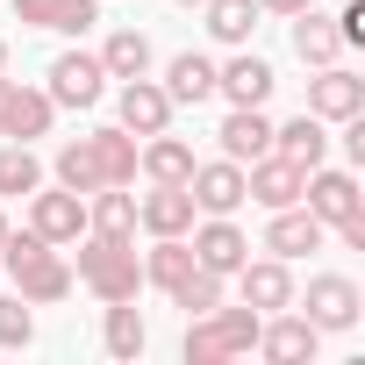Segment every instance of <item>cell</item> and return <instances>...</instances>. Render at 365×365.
Instances as JSON below:
<instances>
[{
    "mask_svg": "<svg viewBox=\"0 0 365 365\" xmlns=\"http://www.w3.org/2000/svg\"><path fill=\"white\" fill-rule=\"evenodd\" d=\"M187 244H194V258H201L208 272H222V279H230V272L251 258V237H244L230 215H208V222H194V230H187Z\"/></svg>",
    "mask_w": 365,
    "mask_h": 365,
    "instance_id": "obj_13",
    "label": "cell"
},
{
    "mask_svg": "<svg viewBox=\"0 0 365 365\" xmlns=\"http://www.w3.org/2000/svg\"><path fill=\"white\" fill-rule=\"evenodd\" d=\"M272 150H279V158H294V165H308V172H315V165H322V158H329V129H322V115H308V108H301V115H294V122H279V129H272Z\"/></svg>",
    "mask_w": 365,
    "mask_h": 365,
    "instance_id": "obj_24",
    "label": "cell"
},
{
    "mask_svg": "<svg viewBox=\"0 0 365 365\" xmlns=\"http://www.w3.org/2000/svg\"><path fill=\"white\" fill-rule=\"evenodd\" d=\"M301 8H315V0H258V15H301Z\"/></svg>",
    "mask_w": 365,
    "mask_h": 365,
    "instance_id": "obj_34",
    "label": "cell"
},
{
    "mask_svg": "<svg viewBox=\"0 0 365 365\" xmlns=\"http://www.w3.org/2000/svg\"><path fill=\"white\" fill-rule=\"evenodd\" d=\"M187 194H194L201 215H237V208H244V165H237V158H208V165H194Z\"/></svg>",
    "mask_w": 365,
    "mask_h": 365,
    "instance_id": "obj_10",
    "label": "cell"
},
{
    "mask_svg": "<svg viewBox=\"0 0 365 365\" xmlns=\"http://www.w3.org/2000/svg\"><path fill=\"white\" fill-rule=\"evenodd\" d=\"M115 108H122V129H129V136H158V129L172 122V93H165L150 72H143V79H122Z\"/></svg>",
    "mask_w": 365,
    "mask_h": 365,
    "instance_id": "obj_15",
    "label": "cell"
},
{
    "mask_svg": "<svg viewBox=\"0 0 365 365\" xmlns=\"http://www.w3.org/2000/svg\"><path fill=\"white\" fill-rule=\"evenodd\" d=\"M22 29H58V36H86L101 22V0H15Z\"/></svg>",
    "mask_w": 365,
    "mask_h": 365,
    "instance_id": "obj_19",
    "label": "cell"
},
{
    "mask_svg": "<svg viewBox=\"0 0 365 365\" xmlns=\"http://www.w3.org/2000/svg\"><path fill=\"white\" fill-rule=\"evenodd\" d=\"M58 108H101L108 93V72H101V51H58L51 58V86H43Z\"/></svg>",
    "mask_w": 365,
    "mask_h": 365,
    "instance_id": "obj_5",
    "label": "cell"
},
{
    "mask_svg": "<svg viewBox=\"0 0 365 365\" xmlns=\"http://www.w3.org/2000/svg\"><path fill=\"white\" fill-rule=\"evenodd\" d=\"M201 15H208V36L215 43H251V29H258V0H201Z\"/></svg>",
    "mask_w": 365,
    "mask_h": 365,
    "instance_id": "obj_30",
    "label": "cell"
},
{
    "mask_svg": "<svg viewBox=\"0 0 365 365\" xmlns=\"http://www.w3.org/2000/svg\"><path fill=\"white\" fill-rule=\"evenodd\" d=\"M101 344H108V358H143L150 329H143L136 301H108V322H101Z\"/></svg>",
    "mask_w": 365,
    "mask_h": 365,
    "instance_id": "obj_29",
    "label": "cell"
},
{
    "mask_svg": "<svg viewBox=\"0 0 365 365\" xmlns=\"http://www.w3.org/2000/svg\"><path fill=\"white\" fill-rule=\"evenodd\" d=\"M51 122H58V101L8 79V101H0V136H8V143H36V136H51Z\"/></svg>",
    "mask_w": 365,
    "mask_h": 365,
    "instance_id": "obj_11",
    "label": "cell"
},
{
    "mask_svg": "<svg viewBox=\"0 0 365 365\" xmlns=\"http://www.w3.org/2000/svg\"><path fill=\"white\" fill-rule=\"evenodd\" d=\"M0 244H8V215H0Z\"/></svg>",
    "mask_w": 365,
    "mask_h": 365,
    "instance_id": "obj_36",
    "label": "cell"
},
{
    "mask_svg": "<svg viewBox=\"0 0 365 365\" xmlns=\"http://www.w3.org/2000/svg\"><path fill=\"white\" fill-rule=\"evenodd\" d=\"M315 344H322V329H315L308 315L272 308V322H258V351H265L272 365H301V358H315Z\"/></svg>",
    "mask_w": 365,
    "mask_h": 365,
    "instance_id": "obj_17",
    "label": "cell"
},
{
    "mask_svg": "<svg viewBox=\"0 0 365 365\" xmlns=\"http://www.w3.org/2000/svg\"><path fill=\"white\" fill-rule=\"evenodd\" d=\"M29 230H36L43 244H79V237H86V194H72V187L29 194Z\"/></svg>",
    "mask_w": 365,
    "mask_h": 365,
    "instance_id": "obj_8",
    "label": "cell"
},
{
    "mask_svg": "<svg viewBox=\"0 0 365 365\" xmlns=\"http://www.w3.org/2000/svg\"><path fill=\"white\" fill-rule=\"evenodd\" d=\"M172 301L187 308V315H201V308H215V301H222V272H208V265H194L187 279L172 287Z\"/></svg>",
    "mask_w": 365,
    "mask_h": 365,
    "instance_id": "obj_32",
    "label": "cell"
},
{
    "mask_svg": "<svg viewBox=\"0 0 365 365\" xmlns=\"http://www.w3.org/2000/svg\"><path fill=\"white\" fill-rule=\"evenodd\" d=\"M301 187H308V165H294V158H279V150H265V158L244 165V201H258L265 215H272V208H294Z\"/></svg>",
    "mask_w": 365,
    "mask_h": 365,
    "instance_id": "obj_6",
    "label": "cell"
},
{
    "mask_svg": "<svg viewBox=\"0 0 365 365\" xmlns=\"http://www.w3.org/2000/svg\"><path fill=\"white\" fill-rule=\"evenodd\" d=\"M308 115H322V122L365 115V79L344 72V65H315V79H308Z\"/></svg>",
    "mask_w": 365,
    "mask_h": 365,
    "instance_id": "obj_9",
    "label": "cell"
},
{
    "mask_svg": "<svg viewBox=\"0 0 365 365\" xmlns=\"http://www.w3.org/2000/svg\"><path fill=\"white\" fill-rule=\"evenodd\" d=\"M79 279H86L101 301H136V287H143L136 237H101V230H86V237H79Z\"/></svg>",
    "mask_w": 365,
    "mask_h": 365,
    "instance_id": "obj_4",
    "label": "cell"
},
{
    "mask_svg": "<svg viewBox=\"0 0 365 365\" xmlns=\"http://www.w3.org/2000/svg\"><path fill=\"white\" fill-rule=\"evenodd\" d=\"M358 308H365V301H358V287H351L344 272H315V279H308L301 315H308L315 329H351V322H358Z\"/></svg>",
    "mask_w": 365,
    "mask_h": 365,
    "instance_id": "obj_14",
    "label": "cell"
},
{
    "mask_svg": "<svg viewBox=\"0 0 365 365\" xmlns=\"http://www.w3.org/2000/svg\"><path fill=\"white\" fill-rule=\"evenodd\" d=\"M272 86H279V79H272V65H265V58H251L244 43H237V58H230V65H215V93H222L230 108H265V101H272Z\"/></svg>",
    "mask_w": 365,
    "mask_h": 365,
    "instance_id": "obj_12",
    "label": "cell"
},
{
    "mask_svg": "<svg viewBox=\"0 0 365 365\" xmlns=\"http://www.w3.org/2000/svg\"><path fill=\"white\" fill-rule=\"evenodd\" d=\"M179 8H201V0H179Z\"/></svg>",
    "mask_w": 365,
    "mask_h": 365,
    "instance_id": "obj_37",
    "label": "cell"
},
{
    "mask_svg": "<svg viewBox=\"0 0 365 365\" xmlns=\"http://www.w3.org/2000/svg\"><path fill=\"white\" fill-rule=\"evenodd\" d=\"M258 308H201L194 322H187V365H230V358H244V351H258Z\"/></svg>",
    "mask_w": 365,
    "mask_h": 365,
    "instance_id": "obj_3",
    "label": "cell"
},
{
    "mask_svg": "<svg viewBox=\"0 0 365 365\" xmlns=\"http://www.w3.org/2000/svg\"><path fill=\"white\" fill-rule=\"evenodd\" d=\"M136 222H143L150 237H187V230L201 222V208H194L187 187H158V179H150V194L136 201Z\"/></svg>",
    "mask_w": 365,
    "mask_h": 365,
    "instance_id": "obj_18",
    "label": "cell"
},
{
    "mask_svg": "<svg viewBox=\"0 0 365 365\" xmlns=\"http://www.w3.org/2000/svg\"><path fill=\"white\" fill-rule=\"evenodd\" d=\"M0 72H8V43H0Z\"/></svg>",
    "mask_w": 365,
    "mask_h": 365,
    "instance_id": "obj_35",
    "label": "cell"
},
{
    "mask_svg": "<svg viewBox=\"0 0 365 365\" xmlns=\"http://www.w3.org/2000/svg\"><path fill=\"white\" fill-rule=\"evenodd\" d=\"M43 187V165L29 143H0V194H36Z\"/></svg>",
    "mask_w": 365,
    "mask_h": 365,
    "instance_id": "obj_31",
    "label": "cell"
},
{
    "mask_svg": "<svg viewBox=\"0 0 365 365\" xmlns=\"http://www.w3.org/2000/svg\"><path fill=\"white\" fill-rule=\"evenodd\" d=\"M165 93H172V108H201V101L215 93V58L179 51V58L165 65Z\"/></svg>",
    "mask_w": 365,
    "mask_h": 365,
    "instance_id": "obj_25",
    "label": "cell"
},
{
    "mask_svg": "<svg viewBox=\"0 0 365 365\" xmlns=\"http://www.w3.org/2000/svg\"><path fill=\"white\" fill-rule=\"evenodd\" d=\"M101 72H108V79H143V72H150V36H143V29H108Z\"/></svg>",
    "mask_w": 365,
    "mask_h": 365,
    "instance_id": "obj_27",
    "label": "cell"
},
{
    "mask_svg": "<svg viewBox=\"0 0 365 365\" xmlns=\"http://www.w3.org/2000/svg\"><path fill=\"white\" fill-rule=\"evenodd\" d=\"M194 265H201V258H194V244H187V237H158V244L143 251V279H150L158 294H172Z\"/></svg>",
    "mask_w": 365,
    "mask_h": 365,
    "instance_id": "obj_26",
    "label": "cell"
},
{
    "mask_svg": "<svg viewBox=\"0 0 365 365\" xmlns=\"http://www.w3.org/2000/svg\"><path fill=\"white\" fill-rule=\"evenodd\" d=\"M194 165H201V158H194V143H179V136H165V129L136 143V172H143V179H158V187H187Z\"/></svg>",
    "mask_w": 365,
    "mask_h": 365,
    "instance_id": "obj_20",
    "label": "cell"
},
{
    "mask_svg": "<svg viewBox=\"0 0 365 365\" xmlns=\"http://www.w3.org/2000/svg\"><path fill=\"white\" fill-rule=\"evenodd\" d=\"M215 143H222V158H237V165L265 158V150H272V122H265V108H230L222 129H215Z\"/></svg>",
    "mask_w": 365,
    "mask_h": 365,
    "instance_id": "obj_22",
    "label": "cell"
},
{
    "mask_svg": "<svg viewBox=\"0 0 365 365\" xmlns=\"http://www.w3.org/2000/svg\"><path fill=\"white\" fill-rule=\"evenodd\" d=\"M322 237H329V230H322L301 201H294V208H272V222H265V251H272V258H308V251H322Z\"/></svg>",
    "mask_w": 365,
    "mask_h": 365,
    "instance_id": "obj_21",
    "label": "cell"
},
{
    "mask_svg": "<svg viewBox=\"0 0 365 365\" xmlns=\"http://www.w3.org/2000/svg\"><path fill=\"white\" fill-rule=\"evenodd\" d=\"M301 208H308L322 230H336V222L365 215V194H358V179H351V172H329V165H315V172H308V187H301Z\"/></svg>",
    "mask_w": 365,
    "mask_h": 365,
    "instance_id": "obj_7",
    "label": "cell"
},
{
    "mask_svg": "<svg viewBox=\"0 0 365 365\" xmlns=\"http://www.w3.org/2000/svg\"><path fill=\"white\" fill-rule=\"evenodd\" d=\"M237 287H244V308H258V315L294 308V272H287V258H244V265H237Z\"/></svg>",
    "mask_w": 365,
    "mask_h": 365,
    "instance_id": "obj_16",
    "label": "cell"
},
{
    "mask_svg": "<svg viewBox=\"0 0 365 365\" xmlns=\"http://www.w3.org/2000/svg\"><path fill=\"white\" fill-rule=\"evenodd\" d=\"M136 143H143V136H129L122 122H115V129H86V136H72V143L58 150V187H72V194L129 187V179H136Z\"/></svg>",
    "mask_w": 365,
    "mask_h": 365,
    "instance_id": "obj_1",
    "label": "cell"
},
{
    "mask_svg": "<svg viewBox=\"0 0 365 365\" xmlns=\"http://www.w3.org/2000/svg\"><path fill=\"white\" fill-rule=\"evenodd\" d=\"M36 336V315H29V301L22 294H0V344H8V351H22Z\"/></svg>",
    "mask_w": 365,
    "mask_h": 365,
    "instance_id": "obj_33",
    "label": "cell"
},
{
    "mask_svg": "<svg viewBox=\"0 0 365 365\" xmlns=\"http://www.w3.org/2000/svg\"><path fill=\"white\" fill-rule=\"evenodd\" d=\"M86 230H101V237H136V194L93 187V194H86Z\"/></svg>",
    "mask_w": 365,
    "mask_h": 365,
    "instance_id": "obj_28",
    "label": "cell"
},
{
    "mask_svg": "<svg viewBox=\"0 0 365 365\" xmlns=\"http://www.w3.org/2000/svg\"><path fill=\"white\" fill-rule=\"evenodd\" d=\"M0 265H8V279H15V294L29 301V308H51V301H65L72 294V265L58 258V244H43L36 230H8V244H0Z\"/></svg>",
    "mask_w": 365,
    "mask_h": 365,
    "instance_id": "obj_2",
    "label": "cell"
},
{
    "mask_svg": "<svg viewBox=\"0 0 365 365\" xmlns=\"http://www.w3.org/2000/svg\"><path fill=\"white\" fill-rule=\"evenodd\" d=\"M294 22V58L315 72V65H336L344 58V36H336V22L329 15H315V8H301V15H287Z\"/></svg>",
    "mask_w": 365,
    "mask_h": 365,
    "instance_id": "obj_23",
    "label": "cell"
}]
</instances>
